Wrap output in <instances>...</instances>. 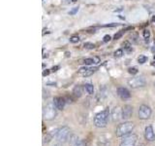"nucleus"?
<instances>
[{
  "label": "nucleus",
  "instance_id": "obj_2",
  "mask_svg": "<svg viewBox=\"0 0 155 146\" xmlns=\"http://www.w3.org/2000/svg\"><path fill=\"white\" fill-rule=\"evenodd\" d=\"M134 123L132 122H124V123L120 124L115 130V134L117 137H121V136L129 134L131 131L134 130Z\"/></svg>",
  "mask_w": 155,
  "mask_h": 146
},
{
  "label": "nucleus",
  "instance_id": "obj_29",
  "mask_svg": "<svg viewBox=\"0 0 155 146\" xmlns=\"http://www.w3.org/2000/svg\"><path fill=\"white\" fill-rule=\"evenodd\" d=\"M119 23H108V24H105V27H114V26H118Z\"/></svg>",
  "mask_w": 155,
  "mask_h": 146
},
{
  "label": "nucleus",
  "instance_id": "obj_37",
  "mask_svg": "<svg viewBox=\"0 0 155 146\" xmlns=\"http://www.w3.org/2000/svg\"><path fill=\"white\" fill-rule=\"evenodd\" d=\"M54 146H60L59 144H56V145H54Z\"/></svg>",
  "mask_w": 155,
  "mask_h": 146
},
{
  "label": "nucleus",
  "instance_id": "obj_10",
  "mask_svg": "<svg viewBox=\"0 0 155 146\" xmlns=\"http://www.w3.org/2000/svg\"><path fill=\"white\" fill-rule=\"evenodd\" d=\"M144 137L147 141H154L155 140V134L152 126H147L144 130Z\"/></svg>",
  "mask_w": 155,
  "mask_h": 146
},
{
  "label": "nucleus",
  "instance_id": "obj_13",
  "mask_svg": "<svg viewBox=\"0 0 155 146\" xmlns=\"http://www.w3.org/2000/svg\"><path fill=\"white\" fill-rule=\"evenodd\" d=\"M117 95L118 96L120 97L121 99H128L131 97V94L130 92L126 89V88H123V87H120L117 89Z\"/></svg>",
  "mask_w": 155,
  "mask_h": 146
},
{
  "label": "nucleus",
  "instance_id": "obj_11",
  "mask_svg": "<svg viewBox=\"0 0 155 146\" xmlns=\"http://www.w3.org/2000/svg\"><path fill=\"white\" fill-rule=\"evenodd\" d=\"M53 104L55 105V107L58 110H62L64 109L65 104H66V99L64 97H61V96H56L53 99Z\"/></svg>",
  "mask_w": 155,
  "mask_h": 146
},
{
  "label": "nucleus",
  "instance_id": "obj_3",
  "mask_svg": "<svg viewBox=\"0 0 155 146\" xmlns=\"http://www.w3.org/2000/svg\"><path fill=\"white\" fill-rule=\"evenodd\" d=\"M56 107L52 103H48L43 110V117L47 121H51L56 117Z\"/></svg>",
  "mask_w": 155,
  "mask_h": 146
},
{
  "label": "nucleus",
  "instance_id": "obj_19",
  "mask_svg": "<svg viewBox=\"0 0 155 146\" xmlns=\"http://www.w3.org/2000/svg\"><path fill=\"white\" fill-rule=\"evenodd\" d=\"M52 136H53L52 134H47L45 136H44V138H43V143L46 144V143L51 142V140L52 139Z\"/></svg>",
  "mask_w": 155,
  "mask_h": 146
},
{
  "label": "nucleus",
  "instance_id": "obj_30",
  "mask_svg": "<svg viewBox=\"0 0 155 146\" xmlns=\"http://www.w3.org/2000/svg\"><path fill=\"white\" fill-rule=\"evenodd\" d=\"M78 11H79V7H75L73 10H71V11L69 12V14L70 15H75Z\"/></svg>",
  "mask_w": 155,
  "mask_h": 146
},
{
  "label": "nucleus",
  "instance_id": "obj_9",
  "mask_svg": "<svg viewBox=\"0 0 155 146\" xmlns=\"http://www.w3.org/2000/svg\"><path fill=\"white\" fill-rule=\"evenodd\" d=\"M133 115V107L131 105H124L122 107V119L128 120Z\"/></svg>",
  "mask_w": 155,
  "mask_h": 146
},
{
  "label": "nucleus",
  "instance_id": "obj_6",
  "mask_svg": "<svg viewBox=\"0 0 155 146\" xmlns=\"http://www.w3.org/2000/svg\"><path fill=\"white\" fill-rule=\"evenodd\" d=\"M138 140V136L132 134H128L123 137L122 141L120 142L119 146H136Z\"/></svg>",
  "mask_w": 155,
  "mask_h": 146
},
{
  "label": "nucleus",
  "instance_id": "obj_20",
  "mask_svg": "<svg viewBox=\"0 0 155 146\" xmlns=\"http://www.w3.org/2000/svg\"><path fill=\"white\" fill-rule=\"evenodd\" d=\"M122 46H123V48H124V50H125L126 52H128V53H130V52H132V46H131V44H130V42H128V41H126V42H124V43L122 44Z\"/></svg>",
  "mask_w": 155,
  "mask_h": 146
},
{
  "label": "nucleus",
  "instance_id": "obj_16",
  "mask_svg": "<svg viewBox=\"0 0 155 146\" xmlns=\"http://www.w3.org/2000/svg\"><path fill=\"white\" fill-rule=\"evenodd\" d=\"M82 94V89L81 86H76L73 90V95H74L75 97H81Z\"/></svg>",
  "mask_w": 155,
  "mask_h": 146
},
{
  "label": "nucleus",
  "instance_id": "obj_14",
  "mask_svg": "<svg viewBox=\"0 0 155 146\" xmlns=\"http://www.w3.org/2000/svg\"><path fill=\"white\" fill-rule=\"evenodd\" d=\"M99 62H100V58L98 57L84 58V60L81 61V63H84L85 65H91V64H94V63H99Z\"/></svg>",
  "mask_w": 155,
  "mask_h": 146
},
{
  "label": "nucleus",
  "instance_id": "obj_21",
  "mask_svg": "<svg viewBox=\"0 0 155 146\" xmlns=\"http://www.w3.org/2000/svg\"><path fill=\"white\" fill-rule=\"evenodd\" d=\"M125 31H126V29H123V30H120V31H118L117 33H115V34H114V40H117V39L121 38V37H122L123 34L125 33Z\"/></svg>",
  "mask_w": 155,
  "mask_h": 146
},
{
  "label": "nucleus",
  "instance_id": "obj_24",
  "mask_svg": "<svg viewBox=\"0 0 155 146\" xmlns=\"http://www.w3.org/2000/svg\"><path fill=\"white\" fill-rule=\"evenodd\" d=\"M147 57H145V56H140L138 57V61H139V63H140V64H143V63L147 62Z\"/></svg>",
  "mask_w": 155,
  "mask_h": 146
},
{
  "label": "nucleus",
  "instance_id": "obj_34",
  "mask_svg": "<svg viewBox=\"0 0 155 146\" xmlns=\"http://www.w3.org/2000/svg\"><path fill=\"white\" fill-rule=\"evenodd\" d=\"M70 56H71V54L67 52V53H66V57H70Z\"/></svg>",
  "mask_w": 155,
  "mask_h": 146
},
{
  "label": "nucleus",
  "instance_id": "obj_33",
  "mask_svg": "<svg viewBox=\"0 0 155 146\" xmlns=\"http://www.w3.org/2000/svg\"><path fill=\"white\" fill-rule=\"evenodd\" d=\"M57 69H59V66H57V65H56V66H53V67L51 68V71H52V72H56Z\"/></svg>",
  "mask_w": 155,
  "mask_h": 146
},
{
  "label": "nucleus",
  "instance_id": "obj_15",
  "mask_svg": "<svg viewBox=\"0 0 155 146\" xmlns=\"http://www.w3.org/2000/svg\"><path fill=\"white\" fill-rule=\"evenodd\" d=\"M98 145L99 146H110V140L108 138L101 136L98 139Z\"/></svg>",
  "mask_w": 155,
  "mask_h": 146
},
{
  "label": "nucleus",
  "instance_id": "obj_17",
  "mask_svg": "<svg viewBox=\"0 0 155 146\" xmlns=\"http://www.w3.org/2000/svg\"><path fill=\"white\" fill-rule=\"evenodd\" d=\"M79 137H78V135L76 134H72L71 137H70V146H77L78 145V142H79Z\"/></svg>",
  "mask_w": 155,
  "mask_h": 146
},
{
  "label": "nucleus",
  "instance_id": "obj_7",
  "mask_svg": "<svg viewBox=\"0 0 155 146\" xmlns=\"http://www.w3.org/2000/svg\"><path fill=\"white\" fill-rule=\"evenodd\" d=\"M151 108L149 106L143 104L139 108V118L140 120H147L151 116Z\"/></svg>",
  "mask_w": 155,
  "mask_h": 146
},
{
  "label": "nucleus",
  "instance_id": "obj_36",
  "mask_svg": "<svg viewBox=\"0 0 155 146\" xmlns=\"http://www.w3.org/2000/svg\"><path fill=\"white\" fill-rule=\"evenodd\" d=\"M138 146H144V144H139Z\"/></svg>",
  "mask_w": 155,
  "mask_h": 146
},
{
  "label": "nucleus",
  "instance_id": "obj_32",
  "mask_svg": "<svg viewBox=\"0 0 155 146\" xmlns=\"http://www.w3.org/2000/svg\"><path fill=\"white\" fill-rule=\"evenodd\" d=\"M50 73H51V71H50V70H48V69H46L45 71L43 72V76H47V75L50 74Z\"/></svg>",
  "mask_w": 155,
  "mask_h": 146
},
{
  "label": "nucleus",
  "instance_id": "obj_35",
  "mask_svg": "<svg viewBox=\"0 0 155 146\" xmlns=\"http://www.w3.org/2000/svg\"><path fill=\"white\" fill-rule=\"evenodd\" d=\"M77 0H71V2H76Z\"/></svg>",
  "mask_w": 155,
  "mask_h": 146
},
{
  "label": "nucleus",
  "instance_id": "obj_18",
  "mask_svg": "<svg viewBox=\"0 0 155 146\" xmlns=\"http://www.w3.org/2000/svg\"><path fill=\"white\" fill-rule=\"evenodd\" d=\"M84 89L87 92V94H89V95H92L94 92V87L92 84H89V83L84 85Z\"/></svg>",
  "mask_w": 155,
  "mask_h": 146
},
{
  "label": "nucleus",
  "instance_id": "obj_1",
  "mask_svg": "<svg viewBox=\"0 0 155 146\" xmlns=\"http://www.w3.org/2000/svg\"><path fill=\"white\" fill-rule=\"evenodd\" d=\"M110 116V110L109 108H106L105 110L97 113L94 117V125L97 128H105L108 124Z\"/></svg>",
  "mask_w": 155,
  "mask_h": 146
},
{
  "label": "nucleus",
  "instance_id": "obj_28",
  "mask_svg": "<svg viewBox=\"0 0 155 146\" xmlns=\"http://www.w3.org/2000/svg\"><path fill=\"white\" fill-rule=\"evenodd\" d=\"M77 146H87L86 140H84V139H81V140H79V142H78V145H77Z\"/></svg>",
  "mask_w": 155,
  "mask_h": 146
},
{
  "label": "nucleus",
  "instance_id": "obj_31",
  "mask_svg": "<svg viewBox=\"0 0 155 146\" xmlns=\"http://www.w3.org/2000/svg\"><path fill=\"white\" fill-rule=\"evenodd\" d=\"M110 39H111V37H110V35H105L104 38H103V41H104L105 43H107V42L110 41Z\"/></svg>",
  "mask_w": 155,
  "mask_h": 146
},
{
  "label": "nucleus",
  "instance_id": "obj_27",
  "mask_svg": "<svg viewBox=\"0 0 155 146\" xmlns=\"http://www.w3.org/2000/svg\"><path fill=\"white\" fill-rule=\"evenodd\" d=\"M128 72L130 73V74L134 75V74H137V73H138V69L136 67H130L128 69Z\"/></svg>",
  "mask_w": 155,
  "mask_h": 146
},
{
  "label": "nucleus",
  "instance_id": "obj_4",
  "mask_svg": "<svg viewBox=\"0 0 155 146\" xmlns=\"http://www.w3.org/2000/svg\"><path fill=\"white\" fill-rule=\"evenodd\" d=\"M70 134V128L67 126H64L56 130V139L60 142H65L68 139V136Z\"/></svg>",
  "mask_w": 155,
  "mask_h": 146
},
{
  "label": "nucleus",
  "instance_id": "obj_8",
  "mask_svg": "<svg viewBox=\"0 0 155 146\" xmlns=\"http://www.w3.org/2000/svg\"><path fill=\"white\" fill-rule=\"evenodd\" d=\"M98 68L97 67H87V66H84V67H81L80 71H79V74L84 76V77H87V76H90L92 75L93 73H95L97 71Z\"/></svg>",
  "mask_w": 155,
  "mask_h": 146
},
{
  "label": "nucleus",
  "instance_id": "obj_26",
  "mask_svg": "<svg viewBox=\"0 0 155 146\" xmlns=\"http://www.w3.org/2000/svg\"><path fill=\"white\" fill-rule=\"evenodd\" d=\"M70 42L71 43H78V42H80V37L77 36V35H73L70 38Z\"/></svg>",
  "mask_w": 155,
  "mask_h": 146
},
{
  "label": "nucleus",
  "instance_id": "obj_25",
  "mask_svg": "<svg viewBox=\"0 0 155 146\" xmlns=\"http://www.w3.org/2000/svg\"><path fill=\"white\" fill-rule=\"evenodd\" d=\"M149 37H150V31L148 30V29H145V30L143 31V38L145 39V41H148Z\"/></svg>",
  "mask_w": 155,
  "mask_h": 146
},
{
  "label": "nucleus",
  "instance_id": "obj_12",
  "mask_svg": "<svg viewBox=\"0 0 155 146\" xmlns=\"http://www.w3.org/2000/svg\"><path fill=\"white\" fill-rule=\"evenodd\" d=\"M111 119L113 121H118L119 119H122V108L119 106H116L111 111Z\"/></svg>",
  "mask_w": 155,
  "mask_h": 146
},
{
  "label": "nucleus",
  "instance_id": "obj_23",
  "mask_svg": "<svg viewBox=\"0 0 155 146\" xmlns=\"http://www.w3.org/2000/svg\"><path fill=\"white\" fill-rule=\"evenodd\" d=\"M114 57H121L123 55V50L122 49H118V50H116L114 52Z\"/></svg>",
  "mask_w": 155,
  "mask_h": 146
},
{
  "label": "nucleus",
  "instance_id": "obj_5",
  "mask_svg": "<svg viewBox=\"0 0 155 146\" xmlns=\"http://www.w3.org/2000/svg\"><path fill=\"white\" fill-rule=\"evenodd\" d=\"M147 84V81L143 76L134 77L132 79L128 81V85L132 88V89H138V88H143Z\"/></svg>",
  "mask_w": 155,
  "mask_h": 146
},
{
  "label": "nucleus",
  "instance_id": "obj_22",
  "mask_svg": "<svg viewBox=\"0 0 155 146\" xmlns=\"http://www.w3.org/2000/svg\"><path fill=\"white\" fill-rule=\"evenodd\" d=\"M84 47L85 49H88V50H92V49H94L96 46H95V44H93V43L86 42V43L84 44Z\"/></svg>",
  "mask_w": 155,
  "mask_h": 146
}]
</instances>
